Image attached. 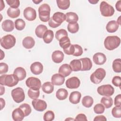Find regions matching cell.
Listing matches in <instances>:
<instances>
[{"label":"cell","mask_w":121,"mask_h":121,"mask_svg":"<svg viewBox=\"0 0 121 121\" xmlns=\"http://www.w3.org/2000/svg\"><path fill=\"white\" fill-rule=\"evenodd\" d=\"M72 72V70L69 65L65 63L62 64L59 69V73L66 77L69 76Z\"/></svg>","instance_id":"ffe728a7"},{"label":"cell","mask_w":121,"mask_h":121,"mask_svg":"<svg viewBox=\"0 0 121 121\" xmlns=\"http://www.w3.org/2000/svg\"><path fill=\"white\" fill-rule=\"evenodd\" d=\"M81 97V94L78 91L71 92L69 96V102L73 104H77L79 103Z\"/></svg>","instance_id":"603a6c76"},{"label":"cell","mask_w":121,"mask_h":121,"mask_svg":"<svg viewBox=\"0 0 121 121\" xmlns=\"http://www.w3.org/2000/svg\"><path fill=\"white\" fill-rule=\"evenodd\" d=\"M121 0H119L116 3V5H115V7H116V9L119 11V12H121Z\"/></svg>","instance_id":"11a10c76"},{"label":"cell","mask_w":121,"mask_h":121,"mask_svg":"<svg viewBox=\"0 0 121 121\" xmlns=\"http://www.w3.org/2000/svg\"><path fill=\"white\" fill-rule=\"evenodd\" d=\"M67 29L69 32L72 34H75L79 30V25L77 22H72L69 23Z\"/></svg>","instance_id":"e575fe53"},{"label":"cell","mask_w":121,"mask_h":121,"mask_svg":"<svg viewBox=\"0 0 121 121\" xmlns=\"http://www.w3.org/2000/svg\"><path fill=\"white\" fill-rule=\"evenodd\" d=\"M82 65L81 71L89 70L92 67V62L89 58H83L79 59Z\"/></svg>","instance_id":"ac0fdd59"},{"label":"cell","mask_w":121,"mask_h":121,"mask_svg":"<svg viewBox=\"0 0 121 121\" xmlns=\"http://www.w3.org/2000/svg\"><path fill=\"white\" fill-rule=\"evenodd\" d=\"M112 115L116 118H120L121 117V107L115 106L113 107L112 110Z\"/></svg>","instance_id":"f6af8a7d"},{"label":"cell","mask_w":121,"mask_h":121,"mask_svg":"<svg viewBox=\"0 0 121 121\" xmlns=\"http://www.w3.org/2000/svg\"><path fill=\"white\" fill-rule=\"evenodd\" d=\"M0 102H1V109L2 110L3 109V107H4L5 105V100L2 98H0Z\"/></svg>","instance_id":"9f6ffc18"},{"label":"cell","mask_w":121,"mask_h":121,"mask_svg":"<svg viewBox=\"0 0 121 121\" xmlns=\"http://www.w3.org/2000/svg\"><path fill=\"white\" fill-rule=\"evenodd\" d=\"M97 93L105 96H111L114 93V89L111 85H104L99 86L97 89Z\"/></svg>","instance_id":"9c48e42d"},{"label":"cell","mask_w":121,"mask_h":121,"mask_svg":"<svg viewBox=\"0 0 121 121\" xmlns=\"http://www.w3.org/2000/svg\"><path fill=\"white\" fill-rule=\"evenodd\" d=\"M42 89L44 93L46 94H51L53 91L54 86L51 82H46L42 86Z\"/></svg>","instance_id":"83f0119b"},{"label":"cell","mask_w":121,"mask_h":121,"mask_svg":"<svg viewBox=\"0 0 121 121\" xmlns=\"http://www.w3.org/2000/svg\"><path fill=\"white\" fill-rule=\"evenodd\" d=\"M13 74L18 78L19 81H21L25 79L26 76V73L25 69L22 67H17L14 71Z\"/></svg>","instance_id":"d4e9b609"},{"label":"cell","mask_w":121,"mask_h":121,"mask_svg":"<svg viewBox=\"0 0 121 121\" xmlns=\"http://www.w3.org/2000/svg\"><path fill=\"white\" fill-rule=\"evenodd\" d=\"M74 48H75V52L72 55L78 57L81 56L83 53V49L80 45L78 44H74Z\"/></svg>","instance_id":"7dc6e473"},{"label":"cell","mask_w":121,"mask_h":121,"mask_svg":"<svg viewBox=\"0 0 121 121\" xmlns=\"http://www.w3.org/2000/svg\"><path fill=\"white\" fill-rule=\"evenodd\" d=\"M8 65L4 62L0 63V74L6 73L8 71Z\"/></svg>","instance_id":"f907efd6"},{"label":"cell","mask_w":121,"mask_h":121,"mask_svg":"<svg viewBox=\"0 0 121 121\" xmlns=\"http://www.w3.org/2000/svg\"><path fill=\"white\" fill-rule=\"evenodd\" d=\"M0 95H2L5 93V88L4 87L0 86Z\"/></svg>","instance_id":"6f0895ef"},{"label":"cell","mask_w":121,"mask_h":121,"mask_svg":"<svg viewBox=\"0 0 121 121\" xmlns=\"http://www.w3.org/2000/svg\"><path fill=\"white\" fill-rule=\"evenodd\" d=\"M66 21L68 22H77L78 20V15L73 12H67L66 14Z\"/></svg>","instance_id":"836d02e7"},{"label":"cell","mask_w":121,"mask_h":121,"mask_svg":"<svg viewBox=\"0 0 121 121\" xmlns=\"http://www.w3.org/2000/svg\"><path fill=\"white\" fill-rule=\"evenodd\" d=\"M11 96L14 101L17 103L23 102L25 98V95L23 89L19 87L11 91Z\"/></svg>","instance_id":"ba28073f"},{"label":"cell","mask_w":121,"mask_h":121,"mask_svg":"<svg viewBox=\"0 0 121 121\" xmlns=\"http://www.w3.org/2000/svg\"><path fill=\"white\" fill-rule=\"evenodd\" d=\"M112 67L113 71L116 73L121 72V59H116L112 62Z\"/></svg>","instance_id":"74e56055"},{"label":"cell","mask_w":121,"mask_h":121,"mask_svg":"<svg viewBox=\"0 0 121 121\" xmlns=\"http://www.w3.org/2000/svg\"><path fill=\"white\" fill-rule=\"evenodd\" d=\"M94 63L96 65H103L106 61V56L102 52H97L93 57Z\"/></svg>","instance_id":"5bb4252c"},{"label":"cell","mask_w":121,"mask_h":121,"mask_svg":"<svg viewBox=\"0 0 121 121\" xmlns=\"http://www.w3.org/2000/svg\"><path fill=\"white\" fill-rule=\"evenodd\" d=\"M59 44L60 46L63 48V49H65L68 48L70 43V40L68 36H65L61 38L59 41Z\"/></svg>","instance_id":"8d00e7d4"},{"label":"cell","mask_w":121,"mask_h":121,"mask_svg":"<svg viewBox=\"0 0 121 121\" xmlns=\"http://www.w3.org/2000/svg\"><path fill=\"white\" fill-rule=\"evenodd\" d=\"M101 103L104 105L105 108H109L113 104V100L110 96L103 97L101 99Z\"/></svg>","instance_id":"1f68e13d"},{"label":"cell","mask_w":121,"mask_h":121,"mask_svg":"<svg viewBox=\"0 0 121 121\" xmlns=\"http://www.w3.org/2000/svg\"><path fill=\"white\" fill-rule=\"evenodd\" d=\"M27 94L30 98L33 100L39 97L40 95V91L39 90H34L30 88L28 90Z\"/></svg>","instance_id":"60d3db41"},{"label":"cell","mask_w":121,"mask_h":121,"mask_svg":"<svg viewBox=\"0 0 121 121\" xmlns=\"http://www.w3.org/2000/svg\"><path fill=\"white\" fill-rule=\"evenodd\" d=\"M56 2L58 8L62 10L68 9L70 6L69 0H57Z\"/></svg>","instance_id":"d590c367"},{"label":"cell","mask_w":121,"mask_h":121,"mask_svg":"<svg viewBox=\"0 0 121 121\" xmlns=\"http://www.w3.org/2000/svg\"><path fill=\"white\" fill-rule=\"evenodd\" d=\"M69 66L72 71H78L81 70L82 65L80 60L75 59L70 61Z\"/></svg>","instance_id":"484cf974"},{"label":"cell","mask_w":121,"mask_h":121,"mask_svg":"<svg viewBox=\"0 0 121 121\" xmlns=\"http://www.w3.org/2000/svg\"><path fill=\"white\" fill-rule=\"evenodd\" d=\"M26 84L28 87L34 90H39L41 87L40 80L33 77L28 78L26 81Z\"/></svg>","instance_id":"30bf717a"},{"label":"cell","mask_w":121,"mask_h":121,"mask_svg":"<svg viewBox=\"0 0 121 121\" xmlns=\"http://www.w3.org/2000/svg\"><path fill=\"white\" fill-rule=\"evenodd\" d=\"M15 28L21 31L24 29L26 26V23L24 20L21 18L17 19L15 21Z\"/></svg>","instance_id":"ab89813d"},{"label":"cell","mask_w":121,"mask_h":121,"mask_svg":"<svg viewBox=\"0 0 121 121\" xmlns=\"http://www.w3.org/2000/svg\"><path fill=\"white\" fill-rule=\"evenodd\" d=\"M25 117L23 111L19 107L13 110L12 113V117L15 121H22Z\"/></svg>","instance_id":"e0dca14e"},{"label":"cell","mask_w":121,"mask_h":121,"mask_svg":"<svg viewBox=\"0 0 121 121\" xmlns=\"http://www.w3.org/2000/svg\"><path fill=\"white\" fill-rule=\"evenodd\" d=\"M19 81L17 77L13 74H4L0 77L1 85L13 87L17 85Z\"/></svg>","instance_id":"6da1fadb"},{"label":"cell","mask_w":121,"mask_h":121,"mask_svg":"<svg viewBox=\"0 0 121 121\" xmlns=\"http://www.w3.org/2000/svg\"><path fill=\"white\" fill-rule=\"evenodd\" d=\"M100 11L101 15L105 17L112 16L114 13V9L112 6L105 1H102L100 5Z\"/></svg>","instance_id":"52a82bcc"},{"label":"cell","mask_w":121,"mask_h":121,"mask_svg":"<svg viewBox=\"0 0 121 121\" xmlns=\"http://www.w3.org/2000/svg\"><path fill=\"white\" fill-rule=\"evenodd\" d=\"M66 19V15L62 12H57L54 13L49 22V26L52 28H56L60 26Z\"/></svg>","instance_id":"7a4b0ae2"},{"label":"cell","mask_w":121,"mask_h":121,"mask_svg":"<svg viewBox=\"0 0 121 121\" xmlns=\"http://www.w3.org/2000/svg\"><path fill=\"white\" fill-rule=\"evenodd\" d=\"M7 13L9 17L12 18H15L17 17L20 15V10L18 8L13 9L10 7L8 9Z\"/></svg>","instance_id":"4dcf8cb0"},{"label":"cell","mask_w":121,"mask_h":121,"mask_svg":"<svg viewBox=\"0 0 121 121\" xmlns=\"http://www.w3.org/2000/svg\"><path fill=\"white\" fill-rule=\"evenodd\" d=\"M105 107L102 104H97L94 107V111L96 114H101L104 112Z\"/></svg>","instance_id":"ee69618b"},{"label":"cell","mask_w":121,"mask_h":121,"mask_svg":"<svg viewBox=\"0 0 121 121\" xmlns=\"http://www.w3.org/2000/svg\"><path fill=\"white\" fill-rule=\"evenodd\" d=\"M119 24L117 21L115 20H111L107 24L106 26V29L109 33H114L115 32L119 27Z\"/></svg>","instance_id":"44dd1931"},{"label":"cell","mask_w":121,"mask_h":121,"mask_svg":"<svg viewBox=\"0 0 121 121\" xmlns=\"http://www.w3.org/2000/svg\"><path fill=\"white\" fill-rule=\"evenodd\" d=\"M112 83L115 86L121 87V78L120 76H115L112 79Z\"/></svg>","instance_id":"c3c4849f"},{"label":"cell","mask_w":121,"mask_h":121,"mask_svg":"<svg viewBox=\"0 0 121 121\" xmlns=\"http://www.w3.org/2000/svg\"><path fill=\"white\" fill-rule=\"evenodd\" d=\"M19 107L23 111L25 116H28L31 112V108L28 104L24 103L21 104Z\"/></svg>","instance_id":"f35d334b"},{"label":"cell","mask_w":121,"mask_h":121,"mask_svg":"<svg viewBox=\"0 0 121 121\" xmlns=\"http://www.w3.org/2000/svg\"><path fill=\"white\" fill-rule=\"evenodd\" d=\"M114 105L117 107H121V95L119 94L116 96L114 98Z\"/></svg>","instance_id":"816d5d0a"},{"label":"cell","mask_w":121,"mask_h":121,"mask_svg":"<svg viewBox=\"0 0 121 121\" xmlns=\"http://www.w3.org/2000/svg\"><path fill=\"white\" fill-rule=\"evenodd\" d=\"M80 84V80L76 77H72L69 78L66 81V86L69 89L78 88Z\"/></svg>","instance_id":"4fadbf2b"},{"label":"cell","mask_w":121,"mask_h":121,"mask_svg":"<svg viewBox=\"0 0 121 121\" xmlns=\"http://www.w3.org/2000/svg\"><path fill=\"white\" fill-rule=\"evenodd\" d=\"M65 36H68V33L67 31L64 29H59L55 33V37L58 41Z\"/></svg>","instance_id":"b9f144b4"},{"label":"cell","mask_w":121,"mask_h":121,"mask_svg":"<svg viewBox=\"0 0 121 121\" xmlns=\"http://www.w3.org/2000/svg\"><path fill=\"white\" fill-rule=\"evenodd\" d=\"M68 95L67 90L64 88L59 89L56 93V96L60 100H63L67 98Z\"/></svg>","instance_id":"f1b7e54d"},{"label":"cell","mask_w":121,"mask_h":121,"mask_svg":"<svg viewBox=\"0 0 121 121\" xmlns=\"http://www.w3.org/2000/svg\"><path fill=\"white\" fill-rule=\"evenodd\" d=\"M106 71L103 68L96 69L90 76V78L91 82L95 84H99L105 78Z\"/></svg>","instance_id":"5b68a950"},{"label":"cell","mask_w":121,"mask_h":121,"mask_svg":"<svg viewBox=\"0 0 121 121\" xmlns=\"http://www.w3.org/2000/svg\"><path fill=\"white\" fill-rule=\"evenodd\" d=\"M51 81L53 85L60 86L64 83L65 77L59 73H56L52 76Z\"/></svg>","instance_id":"9a60e30c"},{"label":"cell","mask_w":121,"mask_h":121,"mask_svg":"<svg viewBox=\"0 0 121 121\" xmlns=\"http://www.w3.org/2000/svg\"><path fill=\"white\" fill-rule=\"evenodd\" d=\"M51 9L49 5L46 3L41 5L38 8L39 17L41 21L46 22L49 21L50 18Z\"/></svg>","instance_id":"277c9868"},{"label":"cell","mask_w":121,"mask_h":121,"mask_svg":"<svg viewBox=\"0 0 121 121\" xmlns=\"http://www.w3.org/2000/svg\"><path fill=\"white\" fill-rule=\"evenodd\" d=\"M32 104L35 109L37 111L43 112L47 108V104L44 100L35 99L32 101Z\"/></svg>","instance_id":"8fae6325"},{"label":"cell","mask_w":121,"mask_h":121,"mask_svg":"<svg viewBox=\"0 0 121 121\" xmlns=\"http://www.w3.org/2000/svg\"><path fill=\"white\" fill-rule=\"evenodd\" d=\"M64 53L67 55H73L75 52L74 44H70V46L67 49H63Z\"/></svg>","instance_id":"681fc988"},{"label":"cell","mask_w":121,"mask_h":121,"mask_svg":"<svg viewBox=\"0 0 121 121\" xmlns=\"http://www.w3.org/2000/svg\"><path fill=\"white\" fill-rule=\"evenodd\" d=\"M30 70L33 74L35 75H39L43 71V66L41 62L36 61L31 64L30 66Z\"/></svg>","instance_id":"2e32d148"},{"label":"cell","mask_w":121,"mask_h":121,"mask_svg":"<svg viewBox=\"0 0 121 121\" xmlns=\"http://www.w3.org/2000/svg\"><path fill=\"white\" fill-rule=\"evenodd\" d=\"M94 103L93 98L89 95L85 96L82 99V105L86 108H89L92 106Z\"/></svg>","instance_id":"d6a6232c"},{"label":"cell","mask_w":121,"mask_h":121,"mask_svg":"<svg viewBox=\"0 0 121 121\" xmlns=\"http://www.w3.org/2000/svg\"><path fill=\"white\" fill-rule=\"evenodd\" d=\"M88 1L91 3V4H96L98 1H99V0H88Z\"/></svg>","instance_id":"680465c9"},{"label":"cell","mask_w":121,"mask_h":121,"mask_svg":"<svg viewBox=\"0 0 121 121\" xmlns=\"http://www.w3.org/2000/svg\"><path fill=\"white\" fill-rule=\"evenodd\" d=\"M47 30V27L44 25H38L35 30V34L36 35L40 38H42L45 32Z\"/></svg>","instance_id":"4316f807"},{"label":"cell","mask_w":121,"mask_h":121,"mask_svg":"<svg viewBox=\"0 0 121 121\" xmlns=\"http://www.w3.org/2000/svg\"><path fill=\"white\" fill-rule=\"evenodd\" d=\"M64 56V54L61 51L57 50L52 52V59L54 62L60 63L63 61Z\"/></svg>","instance_id":"d6986e66"},{"label":"cell","mask_w":121,"mask_h":121,"mask_svg":"<svg viewBox=\"0 0 121 121\" xmlns=\"http://www.w3.org/2000/svg\"><path fill=\"white\" fill-rule=\"evenodd\" d=\"M53 37L54 34L53 31L51 30H47L44 34L43 38L45 43H49L52 41Z\"/></svg>","instance_id":"f546056e"},{"label":"cell","mask_w":121,"mask_h":121,"mask_svg":"<svg viewBox=\"0 0 121 121\" xmlns=\"http://www.w3.org/2000/svg\"><path fill=\"white\" fill-rule=\"evenodd\" d=\"M43 0H33V2H34V3H35V4H39L40 2H42Z\"/></svg>","instance_id":"91938a15"},{"label":"cell","mask_w":121,"mask_h":121,"mask_svg":"<svg viewBox=\"0 0 121 121\" xmlns=\"http://www.w3.org/2000/svg\"><path fill=\"white\" fill-rule=\"evenodd\" d=\"M7 4L13 9H17L20 5V1L18 0H6Z\"/></svg>","instance_id":"bcb514c9"},{"label":"cell","mask_w":121,"mask_h":121,"mask_svg":"<svg viewBox=\"0 0 121 121\" xmlns=\"http://www.w3.org/2000/svg\"><path fill=\"white\" fill-rule=\"evenodd\" d=\"M2 28L4 31L11 32L14 29V24L13 21L7 19L4 20L1 24Z\"/></svg>","instance_id":"7402d4cb"},{"label":"cell","mask_w":121,"mask_h":121,"mask_svg":"<svg viewBox=\"0 0 121 121\" xmlns=\"http://www.w3.org/2000/svg\"><path fill=\"white\" fill-rule=\"evenodd\" d=\"M23 15L25 18L28 21H33L36 17V10L30 7H27L24 9Z\"/></svg>","instance_id":"7c38bea8"},{"label":"cell","mask_w":121,"mask_h":121,"mask_svg":"<svg viewBox=\"0 0 121 121\" xmlns=\"http://www.w3.org/2000/svg\"><path fill=\"white\" fill-rule=\"evenodd\" d=\"M75 121H87V119L86 116L83 113H80L77 115L76 118L74 119Z\"/></svg>","instance_id":"f5cc1de1"},{"label":"cell","mask_w":121,"mask_h":121,"mask_svg":"<svg viewBox=\"0 0 121 121\" xmlns=\"http://www.w3.org/2000/svg\"><path fill=\"white\" fill-rule=\"evenodd\" d=\"M107 120L106 117L103 115H98L95 116V117L94 119V121H106Z\"/></svg>","instance_id":"db71d44e"},{"label":"cell","mask_w":121,"mask_h":121,"mask_svg":"<svg viewBox=\"0 0 121 121\" xmlns=\"http://www.w3.org/2000/svg\"><path fill=\"white\" fill-rule=\"evenodd\" d=\"M16 43V38L11 35H7L1 38L0 45L6 50L12 48Z\"/></svg>","instance_id":"8992f818"},{"label":"cell","mask_w":121,"mask_h":121,"mask_svg":"<svg viewBox=\"0 0 121 121\" xmlns=\"http://www.w3.org/2000/svg\"><path fill=\"white\" fill-rule=\"evenodd\" d=\"M120 38L115 35L108 36L104 41V45L105 48L109 51L113 50L117 48L120 44Z\"/></svg>","instance_id":"3957f363"},{"label":"cell","mask_w":121,"mask_h":121,"mask_svg":"<svg viewBox=\"0 0 121 121\" xmlns=\"http://www.w3.org/2000/svg\"><path fill=\"white\" fill-rule=\"evenodd\" d=\"M55 115L52 111H48L44 114L43 120L45 121H52L54 119Z\"/></svg>","instance_id":"7bdbcfd3"},{"label":"cell","mask_w":121,"mask_h":121,"mask_svg":"<svg viewBox=\"0 0 121 121\" xmlns=\"http://www.w3.org/2000/svg\"><path fill=\"white\" fill-rule=\"evenodd\" d=\"M23 46L27 49L32 48L35 44V42L34 38L31 36H26L24 38L22 41Z\"/></svg>","instance_id":"cb8c5ba5"}]
</instances>
